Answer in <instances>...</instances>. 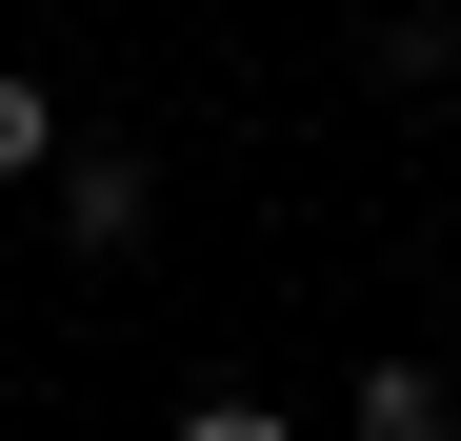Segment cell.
<instances>
[{
    "instance_id": "cell-4",
    "label": "cell",
    "mask_w": 461,
    "mask_h": 441,
    "mask_svg": "<svg viewBox=\"0 0 461 441\" xmlns=\"http://www.w3.org/2000/svg\"><path fill=\"white\" fill-rule=\"evenodd\" d=\"M181 441H301L281 401H181Z\"/></svg>"
},
{
    "instance_id": "cell-1",
    "label": "cell",
    "mask_w": 461,
    "mask_h": 441,
    "mask_svg": "<svg viewBox=\"0 0 461 441\" xmlns=\"http://www.w3.org/2000/svg\"><path fill=\"white\" fill-rule=\"evenodd\" d=\"M341 441H461V382H441V361H361Z\"/></svg>"
},
{
    "instance_id": "cell-3",
    "label": "cell",
    "mask_w": 461,
    "mask_h": 441,
    "mask_svg": "<svg viewBox=\"0 0 461 441\" xmlns=\"http://www.w3.org/2000/svg\"><path fill=\"white\" fill-rule=\"evenodd\" d=\"M41 161H60V101H41V81H0V181H41Z\"/></svg>"
},
{
    "instance_id": "cell-2",
    "label": "cell",
    "mask_w": 461,
    "mask_h": 441,
    "mask_svg": "<svg viewBox=\"0 0 461 441\" xmlns=\"http://www.w3.org/2000/svg\"><path fill=\"white\" fill-rule=\"evenodd\" d=\"M140 220H161V181H140V161H81V181H60V241H81V261H121Z\"/></svg>"
}]
</instances>
